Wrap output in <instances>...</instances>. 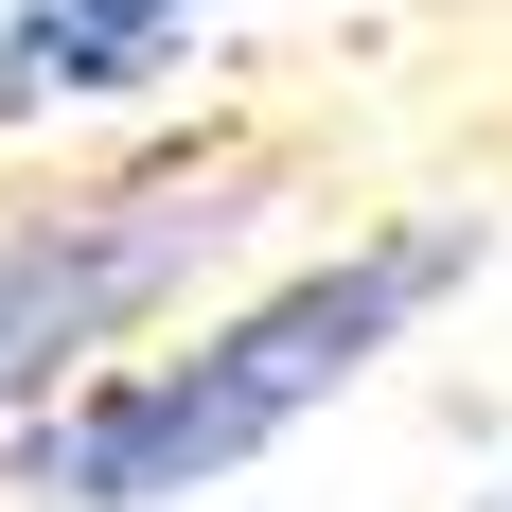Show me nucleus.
<instances>
[{"label":"nucleus","mask_w":512,"mask_h":512,"mask_svg":"<svg viewBox=\"0 0 512 512\" xmlns=\"http://www.w3.org/2000/svg\"><path fill=\"white\" fill-rule=\"evenodd\" d=\"M477 283V212H424V230H354L336 265L230 301L212 336L177 354H124V371H71L53 407L0 424V495L18 512H177L212 477H248L283 424H318L407 318H442Z\"/></svg>","instance_id":"1"},{"label":"nucleus","mask_w":512,"mask_h":512,"mask_svg":"<svg viewBox=\"0 0 512 512\" xmlns=\"http://www.w3.org/2000/svg\"><path fill=\"white\" fill-rule=\"evenodd\" d=\"M248 212H265L248 142H177V159H142V177H89V195L0 212V424L53 407L71 371H106L159 301H195L212 265L248 248Z\"/></svg>","instance_id":"2"},{"label":"nucleus","mask_w":512,"mask_h":512,"mask_svg":"<svg viewBox=\"0 0 512 512\" xmlns=\"http://www.w3.org/2000/svg\"><path fill=\"white\" fill-rule=\"evenodd\" d=\"M212 0H0V124L53 106H142Z\"/></svg>","instance_id":"3"}]
</instances>
